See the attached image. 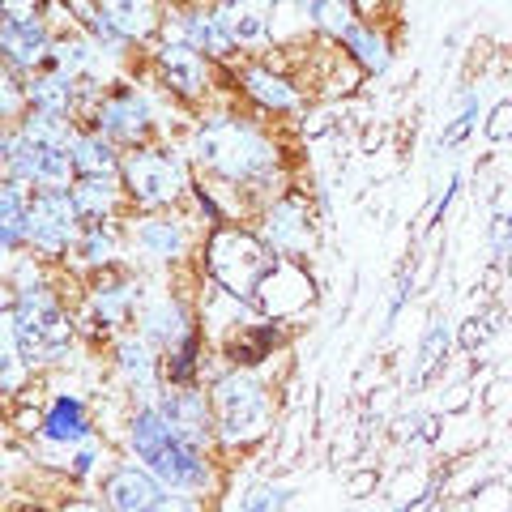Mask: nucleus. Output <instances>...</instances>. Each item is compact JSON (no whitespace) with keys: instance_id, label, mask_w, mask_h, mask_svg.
Wrapping results in <instances>:
<instances>
[{"instance_id":"obj_1","label":"nucleus","mask_w":512,"mask_h":512,"mask_svg":"<svg viewBox=\"0 0 512 512\" xmlns=\"http://www.w3.org/2000/svg\"><path fill=\"white\" fill-rule=\"evenodd\" d=\"M133 448H137V457L171 487H197V483H205V461L197 453V440H188L163 410H141L137 414Z\"/></svg>"},{"instance_id":"obj_2","label":"nucleus","mask_w":512,"mask_h":512,"mask_svg":"<svg viewBox=\"0 0 512 512\" xmlns=\"http://www.w3.org/2000/svg\"><path fill=\"white\" fill-rule=\"evenodd\" d=\"M197 158L205 167H214L227 180H252L274 167V150L265 137H256L252 128L235 120H210L197 133Z\"/></svg>"},{"instance_id":"obj_3","label":"nucleus","mask_w":512,"mask_h":512,"mask_svg":"<svg viewBox=\"0 0 512 512\" xmlns=\"http://www.w3.org/2000/svg\"><path fill=\"white\" fill-rule=\"evenodd\" d=\"M274 265L278 261L269 256V248L248 231H218L210 244V274L231 295H252Z\"/></svg>"},{"instance_id":"obj_4","label":"nucleus","mask_w":512,"mask_h":512,"mask_svg":"<svg viewBox=\"0 0 512 512\" xmlns=\"http://www.w3.org/2000/svg\"><path fill=\"white\" fill-rule=\"evenodd\" d=\"M18 329V342H22V359L39 363V359H52L69 346V320L60 316V308L43 295V286H30L22 291V299L5 312Z\"/></svg>"},{"instance_id":"obj_5","label":"nucleus","mask_w":512,"mask_h":512,"mask_svg":"<svg viewBox=\"0 0 512 512\" xmlns=\"http://www.w3.org/2000/svg\"><path fill=\"white\" fill-rule=\"evenodd\" d=\"M214 410H218V427L231 444H248L269 431V402L261 393V384L252 376H227L214 389Z\"/></svg>"},{"instance_id":"obj_6","label":"nucleus","mask_w":512,"mask_h":512,"mask_svg":"<svg viewBox=\"0 0 512 512\" xmlns=\"http://www.w3.org/2000/svg\"><path fill=\"white\" fill-rule=\"evenodd\" d=\"M124 180H128V192L146 205H167L180 197L184 188V167L180 158H171L167 150H150V154H137L124 163Z\"/></svg>"},{"instance_id":"obj_7","label":"nucleus","mask_w":512,"mask_h":512,"mask_svg":"<svg viewBox=\"0 0 512 512\" xmlns=\"http://www.w3.org/2000/svg\"><path fill=\"white\" fill-rule=\"evenodd\" d=\"M77 201L60 188H47L39 201H30V239L43 252H60L69 244V235L77 231Z\"/></svg>"},{"instance_id":"obj_8","label":"nucleus","mask_w":512,"mask_h":512,"mask_svg":"<svg viewBox=\"0 0 512 512\" xmlns=\"http://www.w3.org/2000/svg\"><path fill=\"white\" fill-rule=\"evenodd\" d=\"M308 299H312L308 274H303V269H295V265H286V261H278V265L265 274V282L256 286V303H261L269 316H291V312H299Z\"/></svg>"},{"instance_id":"obj_9","label":"nucleus","mask_w":512,"mask_h":512,"mask_svg":"<svg viewBox=\"0 0 512 512\" xmlns=\"http://www.w3.org/2000/svg\"><path fill=\"white\" fill-rule=\"evenodd\" d=\"M0 43H5V56H9L13 69H35V64H47V56H52V43H47L39 22L5 18V26H0Z\"/></svg>"},{"instance_id":"obj_10","label":"nucleus","mask_w":512,"mask_h":512,"mask_svg":"<svg viewBox=\"0 0 512 512\" xmlns=\"http://www.w3.org/2000/svg\"><path fill=\"white\" fill-rule=\"evenodd\" d=\"M99 124L107 137L116 141H137L141 133H146V103L137 99V94H116V99H107L103 111H99Z\"/></svg>"},{"instance_id":"obj_11","label":"nucleus","mask_w":512,"mask_h":512,"mask_svg":"<svg viewBox=\"0 0 512 512\" xmlns=\"http://www.w3.org/2000/svg\"><path fill=\"white\" fill-rule=\"evenodd\" d=\"M163 73L180 94H201L205 90V60L197 56L192 43H167L163 47Z\"/></svg>"},{"instance_id":"obj_12","label":"nucleus","mask_w":512,"mask_h":512,"mask_svg":"<svg viewBox=\"0 0 512 512\" xmlns=\"http://www.w3.org/2000/svg\"><path fill=\"white\" fill-rule=\"evenodd\" d=\"M107 504L111 508H158L163 504V491H158L150 474L120 470V474H111V483H107Z\"/></svg>"},{"instance_id":"obj_13","label":"nucleus","mask_w":512,"mask_h":512,"mask_svg":"<svg viewBox=\"0 0 512 512\" xmlns=\"http://www.w3.org/2000/svg\"><path fill=\"white\" fill-rule=\"evenodd\" d=\"M269 244L278 252H299L312 244V231H308V214H303L299 201H282L274 205V214H269Z\"/></svg>"},{"instance_id":"obj_14","label":"nucleus","mask_w":512,"mask_h":512,"mask_svg":"<svg viewBox=\"0 0 512 512\" xmlns=\"http://www.w3.org/2000/svg\"><path fill=\"white\" fill-rule=\"evenodd\" d=\"M99 13L120 39H141L154 30V0H103Z\"/></svg>"},{"instance_id":"obj_15","label":"nucleus","mask_w":512,"mask_h":512,"mask_svg":"<svg viewBox=\"0 0 512 512\" xmlns=\"http://www.w3.org/2000/svg\"><path fill=\"white\" fill-rule=\"evenodd\" d=\"M163 414H167V419H171L175 427L184 431L188 440H197V444H201L205 436H210V419H205V402H201L197 393H171L167 402H163Z\"/></svg>"},{"instance_id":"obj_16","label":"nucleus","mask_w":512,"mask_h":512,"mask_svg":"<svg viewBox=\"0 0 512 512\" xmlns=\"http://www.w3.org/2000/svg\"><path fill=\"white\" fill-rule=\"evenodd\" d=\"M43 431H47V440H60V444L86 440L90 423H86V410H82V402H77V397H60V402L52 406V414H47Z\"/></svg>"},{"instance_id":"obj_17","label":"nucleus","mask_w":512,"mask_h":512,"mask_svg":"<svg viewBox=\"0 0 512 512\" xmlns=\"http://www.w3.org/2000/svg\"><path fill=\"white\" fill-rule=\"evenodd\" d=\"M0 218H5V248H18V239L30 231V205H26V192H22V180L13 175L5 184V205H0Z\"/></svg>"},{"instance_id":"obj_18","label":"nucleus","mask_w":512,"mask_h":512,"mask_svg":"<svg viewBox=\"0 0 512 512\" xmlns=\"http://www.w3.org/2000/svg\"><path fill=\"white\" fill-rule=\"evenodd\" d=\"M184 26H188L192 47H205L210 56H227V52H231V39H235V35L227 30V22H222V18H205V13H192Z\"/></svg>"},{"instance_id":"obj_19","label":"nucleus","mask_w":512,"mask_h":512,"mask_svg":"<svg viewBox=\"0 0 512 512\" xmlns=\"http://www.w3.org/2000/svg\"><path fill=\"white\" fill-rule=\"evenodd\" d=\"M73 158H77V171H86V175H111L116 171V150H111L103 137H77Z\"/></svg>"},{"instance_id":"obj_20","label":"nucleus","mask_w":512,"mask_h":512,"mask_svg":"<svg viewBox=\"0 0 512 512\" xmlns=\"http://www.w3.org/2000/svg\"><path fill=\"white\" fill-rule=\"evenodd\" d=\"M303 18L320 30H333V35H346L350 30V5L346 0H299Z\"/></svg>"},{"instance_id":"obj_21","label":"nucleus","mask_w":512,"mask_h":512,"mask_svg":"<svg viewBox=\"0 0 512 512\" xmlns=\"http://www.w3.org/2000/svg\"><path fill=\"white\" fill-rule=\"evenodd\" d=\"M137 239L150 256H167V261L184 252V235H180V227H171V222H146V227L137 231Z\"/></svg>"},{"instance_id":"obj_22","label":"nucleus","mask_w":512,"mask_h":512,"mask_svg":"<svg viewBox=\"0 0 512 512\" xmlns=\"http://www.w3.org/2000/svg\"><path fill=\"white\" fill-rule=\"evenodd\" d=\"M346 47L363 60V69H372V73H380L384 64H389V47H384V39H376L372 30L350 26V30H346Z\"/></svg>"},{"instance_id":"obj_23","label":"nucleus","mask_w":512,"mask_h":512,"mask_svg":"<svg viewBox=\"0 0 512 512\" xmlns=\"http://www.w3.org/2000/svg\"><path fill=\"white\" fill-rule=\"evenodd\" d=\"M248 94L252 99H261L265 107H295V90L282 82V77H269V73H248Z\"/></svg>"},{"instance_id":"obj_24","label":"nucleus","mask_w":512,"mask_h":512,"mask_svg":"<svg viewBox=\"0 0 512 512\" xmlns=\"http://www.w3.org/2000/svg\"><path fill=\"white\" fill-rule=\"evenodd\" d=\"M26 141H35V146H69V128L60 124L56 111H39V116H30L26 128H22Z\"/></svg>"},{"instance_id":"obj_25","label":"nucleus","mask_w":512,"mask_h":512,"mask_svg":"<svg viewBox=\"0 0 512 512\" xmlns=\"http://www.w3.org/2000/svg\"><path fill=\"white\" fill-rule=\"evenodd\" d=\"M30 99H35L39 111H56L60 116V111H69V103H73V86L56 73V77H43V82L30 86Z\"/></svg>"},{"instance_id":"obj_26","label":"nucleus","mask_w":512,"mask_h":512,"mask_svg":"<svg viewBox=\"0 0 512 512\" xmlns=\"http://www.w3.org/2000/svg\"><path fill=\"white\" fill-rule=\"evenodd\" d=\"M73 201H77V210H82V214L111 210V180H107V175H86V180L73 188Z\"/></svg>"},{"instance_id":"obj_27","label":"nucleus","mask_w":512,"mask_h":512,"mask_svg":"<svg viewBox=\"0 0 512 512\" xmlns=\"http://www.w3.org/2000/svg\"><path fill=\"white\" fill-rule=\"evenodd\" d=\"M444 350H448V329H444V325H436V329L427 333L423 350H419V363H414V389L431 380V372H436L440 359H444Z\"/></svg>"},{"instance_id":"obj_28","label":"nucleus","mask_w":512,"mask_h":512,"mask_svg":"<svg viewBox=\"0 0 512 512\" xmlns=\"http://www.w3.org/2000/svg\"><path fill=\"white\" fill-rule=\"evenodd\" d=\"M86 60H90V47H86L82 39H60V43H52V56H47V64H52L60 77L82 73Z\"/></svg>"},{"instance_id":"obj_29","label":"nucleus","mask_w":512,"mask_h":512,"mask_svg":"<svg viewBox=\"0 0 512 512\" xmlns=\"http://www.w3.org/2000/svg\"><path fill=\"white\" fill-rule=\"evenodd\" d=\"M120 367L128 372V380L150 384V376H154V355H150V346L137 342V338H128V342L120 346Z\"/></svg>"},{"instance_id":"obj_30","label":"nucleus","mask_w":512,"mask_h":512,"mask_svg":"<svg viewBox=\"0 0 512 512\" xmlns=\"http://www.w3.org/2000/svg\"><path fill=\"white\" fill-rule=\"evenodd\" d=\"M146 325H150V333L158 342H184V316H180V308L175 303H158V308L146 316Z\"/></svg>"},{"instance_id":"obj_31","label":"nucleus","mask_w":512,"mask_h":512,"mask_svg":"<svg viewBox=\"0 0 512 512\" xmlns=\"http://www.w3.org/2000/svg\"><path fill=\"white\" fill-rule=\"evenodd\" d=\"M474 124H478V99L466 103V111H461V116L444 128V137H440V141H444V146H457V141H466V133H470Z\"/></svg>"},{"instance_id":"obj_32","label":"nucleus","mask_w":512,"mask_h":512,"mask_svg":"<svg viewBox=\"0 0 512 512\" xmlns=\"http://www.w3.org/2000/svg\"><path fill=\"white\" fill-rule=\"evenodd\" d=\"M5 5V18H18V22H39L47 13V0H0Z\"/></svg>"},{"instance_id":"obj_33","label":"nucleus","mask_w":512,"mask_h":512,"mask_svg":"<svg viewBox=\"0 0 512 512\" xmlns=\"http://www.w3.org/2000/svg\"><path fill=\"white\" fill-rule=\"evenodd\" d=\"M82 252H86V261H107V256L116 252V244H111V235H107L103 227H90Z\"/></svg>"},{"instance_id":"obj_34","label":"nucleus","mask_w":512,"mask_h":512,"mask_svg":"<svg viewBox=\"0 0 512 512\" xmlns=\"http://www.w3.org/2000/svg\"><path fill=\"white\" fill-rule=\"evenodd\" d=\"M94 312L103 316V325H116L120 312H124V291H99V299H94Z\"/></svg>"},{"instance_id":"obj_35","label":"nucleus","mask_w":512,"mask_h":512,"mask_svg":"<svg viewBox=\"0 0 512 512\" xmlns=\"http://www.w3.org/2000/svg\"><path fill=\"white\" fill-rule=\"evenodd\" d=\"M278 5L282 0H222V18H231V13H269Z\"/></svg>"},{"instance_id":"obj_36","label":"nucleus","mask_w":512,"mask_h":512,"mask_svg":"<svg viewBox=\"0 0 512 512\" xmlns=\"http://www.w3.org/2000/svg\"><path fill=\"white\" fill-rule=\"evenodd\" d=\"M508 133H512V103H504L500 111H495V120L487 124V137L491 141H504Z\"/></svg>"},{"instance_id":"obj_37","label":"nucleus","mask_w":512,"mask_h":512,"mask_svg":"<svg viewBox=\"0 0 512 512\" xmlns=\"http://www.w3.org/2000/svg\"><path fill=\"white\" fill-rule=\"evenodd\" d=\"M274 504H286V491L282 487H274V491H256L252 495V500H244V508H274Z\"/></svg>"},{"instance_id":"obj_38","label":"nucleus","mask_w":512,"mask_h":512,"mask_svg":"<svg viewBox=\"0 0 512 512\" xmlns=\"http://www.w3.org/2000/svg\"><path fill=\"white\" fill-rule=\"evenodd\" d=\"M192 376V342H184V350L175 355V363H171V380L180 384V380H188Z\"/></svg>"}]
</instances>
